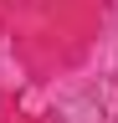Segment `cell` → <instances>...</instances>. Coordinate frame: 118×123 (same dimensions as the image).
Segmentation results:
<instances>
[]
</instances>
